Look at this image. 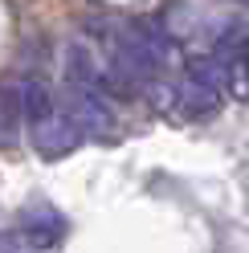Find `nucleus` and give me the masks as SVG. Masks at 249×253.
Masks as SVG:
<instances>
[{
  "label": "nucleus",
  "mask_w": 249,
  "mask_h": 253,
  "mask_svg": "<svg viewBox=\"0 0 249 253\" xmlns=\"http://www.w3.org/2000/svg\"><path fill=\"white\" fill-rule=\"evenodd\" d=\"M225 98V82L208 70L205 57H196L188 70L176 78V90H172V106L180 110L184 119H208Z\"/></svg>",
  "instance_id": "f257e3e1"
},
{
  "label": "nucleus",
  "mask_w": 249,
  "mask_h": 253,
  "mask_svg": "<svg viewBox=\"0 0 249 253\" xmlns=\"http://www.w3.org/2000/svg\"><path fill=\"white\" fill-rule=\"evenodd\" d=\"M17 233H21L33 249H53L61 237H66V216H61L53 204H45V200L25 204V212H21V220H17Z\"/></svg>",
  "instance_id": "f03ea898"
},
{
  "label": "nucleus",
  "mask_w": 249,
  "mask_h": 253,
  "mask_svg": "<svg viewBox=\"0 0 249 253\" xmlns=\"http://www.w3.org/2000/svg\"><path fill=\"white\" fill-rule=\"evenodd\" d=\"M21 131V94L17 86H0V147L17 143Z\"/></svg>",
  "instance_id": "7ed1b4c3"
}]
</instances>
